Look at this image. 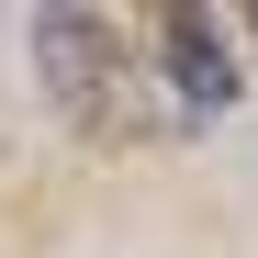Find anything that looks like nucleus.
<instances>
[{"mask_svg": "<svg viewBox=\"0 0 258 258\" xmlns=\"http://www.w3.org/2000/svg\"><path fill=\"white\" fill-rule=\"evenodd\" d=\"M34 68H45V90L68 101V123H135V68H123V34L101 12H34Z\"/></svg>", "mask_w": 258, "mask_h": 258, "instance_id": "obj_1", "label": "nucleus"}, {"mask_svg": "<svg viewBox=\"0 0 258 258\" xmlns=\"http://www.w3.org/2000/svg\"><path fill=\"white\" fill-rule=\"evenodd\" d=\"M157 56H168V90H180L191 123L236 101V56H225V34H213L202 12H168V23H157Z\"/></svg>", "mask_w": 258, "mask_h": 258, "instance_id": "obj_2", "label": "nucleus"}]
</instances>
